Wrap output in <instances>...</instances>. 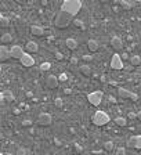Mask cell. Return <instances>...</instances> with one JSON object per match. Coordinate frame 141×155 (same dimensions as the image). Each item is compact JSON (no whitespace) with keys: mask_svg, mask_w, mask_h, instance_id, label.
Listing matches in <instances>:
<instances>
[{"mask_svg":"<svg viewBox=\"0 0 141 155\" xmlns=\"http://www.w3.org/2000/svg\"><path fill=\"white\" fill-rule=\"evenodd\" d=\"M58 82H59V79L56 75H49L46 78V86L49 89H57L58 87Z\"/></svg>","mask_w":141,"mask_h":155,"instance_id":"8fae6325","label":"cell"},{"mask_svg":"<svg viewBox=\"0 0 141 155\" xmlns=\"http://www.w3.org/2000/svg\"><path fill=\"white\" fill-rule=\"evenodd\" d=\"M87 47H89L90 51H97V50L100 49V44H98V42H97V40L90 39L89 42H87Z\"/></svg>","mask_w":141,"mask_h":155,"instance_id":"2e32d148","label":"cell"},{"mask_svg":"<svg viewBox=\"0 0 141 155\" xmlns=\"http://www.w3.org/2000/svg\"><path fill=\"white\" fill-rule=\"evenodd\" d=\"M65 94H71V89H65Z\"/></svg>","mask_w":141,"mask_h":155,"instance_id":"8d00e7d4","label":"cell"},{"mask_svg":"<svg viewBox=\"0 0 141 155\" xmlns=\"http://www.w3.org/2000/svg\"><path fill=\"white\" fill-rule=\"evenodd\" d=\"M29 125H30L29 121H25V122H24V126H29Z\"/></svg>","mask_w":141,"mask_h":155,"instance_id":"d590c367","label":"cell"},{"mask_svg":"<svg viewBox=\"0 0 141 155\" xmlns=\"http://www.w3.org/2000/svg\"><path fill=\"white\" fill-rule=\"evenodd\" d=\"M10 57H11L10 50L7 49L6 46H0V61H2V63H4V61H7Z\"/></svg>","mask_w":141,"mask_h":155,"instance_id":"7c38bea8","label":"cell"},{"mask_svg":"<svg viewBox=\"0 0 141 155\" xmlns=\"http://www.w3.org/2000/svg\"><path fill=\"white\" fill-rule=\"evenodd\" d=\"M10 53H11V58H15V60H21L22 56L25 54V51L22 50L21 46H13L10 49Z\"/></svg>","mask_w":141,"mask_h":155,"instance_id":"30bf717a","label":"cell"},{"mask_svg":"<svg viewBox=\"0 0 141 155\" xmlns=\"http://www.w3.org/2000/svg\"><path fill=\"white\" fill-rule=\"evenodd\" d=\"M65 46L69 50H75V49H78V42L75 39H72V37H69V39L65 40Z\"/></svg>","mask_w":141,"mask_h":155,"instance_id":"e0dca14e","label":"cell"},{"mask_svg":"<svg viewBox=\"0 0 141 155\" xmlns=\"http://www.w3.org/2000/svg\"><path fill=\"white\" fill-rule=\"evenodd\" d=\"M8 25H10V20L4 15H0V27L6 28V27H8Z\"/></svg>","mask_w":141,"mask_h":155,"instance_id":"44dd1931","label":"cell"},{"mask_svg":"<svg viewBox=\"0 0 141 155\" xmlns=\"http://www.w3.org/2000/svg\"><path fill=\"white\" fill-rule=\"evenodd\" d=\"M56 105L58 107V108H61V107H62V100H61V98H57L56 100Z\"/></svg>","mask_w":141,"mask_h":155,"instance_id":"f546056e","label":"cell"},{"mask_svg":"<svg viewBox=\"0 0 141 155\" xmlns=\"http://www.w3.org/2000/svg\"><path fill=\"white\" fill-rule=\"evenodd\" d=\"M104 148L107 150V151H111V150H114V143H112V141H105L104 143Z\"/></svg>","mask_w":141,"mask_h":155,"instance_id":"484cf974","label":"cell"},{"mask_svg":"<svg viewBox=\"0 0 141 155\" xmlns=\"http://www.w3.org/2000/svg\"><path fill=\"white\" fill-rule=\"evenodd\" d=\"M120 4H122L123 8H126V10H129V8L133 7V3H127V2H120Z\"/></svg>","mask_w":141,"mask_h":155,"instance_id":"83f0119b","label":"cell"},{"mask_svg":"<svg viewBox=\"0 0 141 155\" xmlns=\"http://www.w3.org/2000/svg\"><path fill=\"white\" fill-rule=\"evenodd\" d=\"M80 72H82L85 76H89L90 73H91V69H90L89 65H82L80 66Z\"/></svg>","mask_w":141,"mask_h":155,"instance_id":"603a6c76","label":"cell"},{"mask_svg":"<svg viewBox=\"0 0 141 155\" xmlns=\"http://www.w3.org/2000/svg\"><path fill=\"white\" fill-rule=\"evenodd\" d=\"M111 46L114 47L115 50H122L123 47V43H122V39L119 36H114L111 39Z\"/></svg>","mask_w":141,"mask_h":155,"instance_id":"4fadbf2b","label":"cell"},{"mask_svg":"<svg viewBox=\"0 0 141 155\" xmlns=\"http://www.w3.org/2000/svg\"><path fill=\"white\" fill-rule=\"evenodd\" d=\"M130 64L131 65H140L141 64V57L140 56H131L130 57Z\"/></svg>","mask_w":141,"mask_h":155,"instance_id":"7402d4cb","label":"cell"},{"mask_svg":"<svg viewBox=\"0 0 141 155\" xmlns=\"http://www.w3.org/2000/svg\"><path fill=\"white\" fill-rule=\"evenodd\" d=\"M116 93H118V96L120 97V98H130V100H133V101H137L138 100L137 93L131 92V90H129V89H125V87H119V89L116 90Z\"/></svg>","mask_w":141,"mask_h":155,"instance_id":"5b68a950","label":"cell"},{"mask_svg":"<svg viewBox=\"0 0 141 155\" xmlns=\"http://www.w3.org/2000/svg\"><path fill=\"white\" fill-rule=\"evenodd\" d=\"M25 150H24V148H20V150H18V152H17V155H25Z\"/></svg>","mask_w":141,"mask_h":155,"instance_id":"d6a6232c","label":"cell"},{"mask_svg":"<svg viewBox=\"0 0 141 155\" xmlns=\"http://www.w3.org/2000/svg\"><path fill=\"white\" fill-rule=\"evenodd\" d=\"M73 21V15L65 13V11L59 10V13L57 14L56 17V27L59 28V29H65L71 25V22Z\"/></svg>","mask_w":141,"mask_h":155,"instance_id":"7a4b0ae2","label":"cell"},{"mask_svg":"<svg viewBox=\"0 0 141 155\" xmlns=\"http://www.w3.org/2000/svg\"><path fill=\"white\" fill-rule=\"evenodd\" d=\"M25 49L29 51V53H36L37 50H39V46H37L36 42H33V40H29V42L25 44Z\"/></svg>","mask_w":141,"mask_h":155,"instance_id":"5bb4252c","label":"cell"},{"mask_svg":"<svg viewBox=\"0 0 141 155\" xmlns=\"http://www.w3.org/2000/svg\"><path fill=\"white\" fill-rule=\"evenodd\" d=\"M136 118H137L138 121H141V111H138L137 112V116H136Z\"/></svg>","mask_w":141,"mask_h":155,"instance_id":"e575fe53","label":"cell"},{"mask_svg":"<svg viewBox=\"0 0 141 155\" xmlns=\"http://www.w3.org/2000/svg\"><path fill=\"white\" fill-rule=\"evenodd\" d=\"M2 97L6 98V101H13L14 100V94L10 92V90H4V92L2 93Z\"/></svg>","mask_w":141,"mask_h":155,"instance_id":"ac0fdd59","label":"cell"},{"mask_svg":"<svg viewBox=\"0 0 141 155\" xmlns=\"http://www.w3.org/2000/svg\"><path fill=\"white\" fill-rule=\"evenodd\" d=\"M115 155H126V150L123 147H119V148H116Z\"/></svg>","mask_w":141,"mask_h":155,"instance_id":"4316f807","label":"cell"},{"mask_svg":"<svg viewBox=\"0 0 141 155\" xmlns=\"http://www.w3.org/2000/svg\"><path fill=\"white\" fill-rule=\"evenodd\" d=\"M39 68H40V71H42V72H43V71H49L50 68H51V64H50V63H43Z\"/></svg>","mask_w":141,"mask_h":155,"instance_id":"d4e9b609","label":"cell"},{"mask_svg":"<svg viewBox=\"0 0 141 155\" xmlns=\"http://www.w3.org/2000/svg\"><path fill=\"white\" fill-rule=\"evenodd\" d=\"M58 79H59V80H61V82H65V80H66V79H68V76H66V75H65V73H61V75H59V76H58Z\"/></svg>","mask_w":141,"mask_h":155,"instance_id":"f1b7e54d","label":"cell"},{"mask_svg":"<svg viewBox=\"0 0 141 155\" xmlns=\"http://www.w3.org/2000/svg\"><path fill=\"white\" fill-rule=\"evenodd\" d=\"M20 61H21V64H22L24 66H26V68H30V66L35 65V58L30 56V53H25Z\"/></svg>","mask_w":141,"mask_h":155,"instance_id":"9c48e42d","label":"cell"},{"mask_svg":"<svg viewBox=\"0 0 141 155\" xmlns=\"http://www.w3.org/2000/svg\"><path fill=\"white\" fill-rule=\"evenodd\" d=\"M109 121H111L109 115L107 112H104V111H95L94 115L91 116V122L94 123L95 126H104V125H107Z\"/></svg>","mask_w":141,"mask_h":155,"instance_id":"3957f363","label":"cell"},{"mask_svg":"<svg viewBox=\"0 0 141 155\" xmlns=\"http://www.w3.org/2000/svg\"><path fill=\"white\" fill-rule=\"evenodd\" d=\"M42 72L40 71V68H29V73L33 76V78H36V76H39V73Z\"/></svg>","mask_w":141,"mask_h":155,"instance_id":"cb8c5ba5","label":"cell"},{"mask_svg":"<svg viewBox=\"0 0 141 155\" xmlns=\"http://www.w3.org/2000/svg\"><path fill=\"white\" fill-rule=\"evenodd\" d=\"M11 40H13L11 33H4V35H2V37H0V42L3 43V44H6V43H11Z\"/></svg>","mask_w":141,"mask_h":155,"instance_id":"d6986e66","label":"cell"},{"mask_svg":"<svg viewBox=\"0 0 141 155\" xmlns=\"http://www.w3.org/2000/svg\"><path fill=\"white\" fill-rule=\"evenodd\" d=\"M56 58L58 60V61H61V60L64 58V56H62V54H61V53H58V51H57V53H56Z\"/></svg>","mask_w":141,"mask_h":155,"instance_id":"1f68e13d","label":"cell"},{"mask_svg":"<svg viewBox=\"0 0 141 155\" xmlns=\"http://www.w3.org/2000/svg\"><path fill=\"white\" fill-rule=\"evenodd\" d=\"M114 122L116 123L118 126H126V123H127V121H126V118H123V116H118V118H115V121Z\"/></svg>","mask_w":141,"mask_h":155,"instance_id":"ffe728a7","label":"cell"},{"mask_svg":"<svg viewBox=\"0 0 141 155\" xmlns=\"http://www.w3.org/2000/svg\"><path fill=\"white\" fill-rule=\"evenodd\" d=\"M73 24H75L76 27H79V28H83V22H82V21L76 20V21H73Z\"/></svg>","mask_w":141,"mask_h":155,"instance_id":"4dcf8cb0","label":"cell"},{"mask_svg":"<svg viewBox=\"0 0 141 155\" xmlns=\"http://www.w3.org/2000/svg\"><path fill=\"white\" fill-rule=\"evenodd\" d=\"M82 6H83V3L80 0H65L61 4V10L71 14V15H76L80 11Z\"/></svg>","mask_w":141,"mask_h":155,"instance_id":"6da1fadb","label":"cell"},{"mask_svg":"<svg viewBox=\"0 0 141 155\" xmlns=\"http://www.w3.org/2000/svg\"><path fill=\"white\" fill-rule=\"evenodd\" d=\"M102 98H104V93H102L101 90H97V92H93V93H89V94H87L89 102L94 107L100 105L102 102Z\"/></svg>","mask_w":141,"mask_h":155,"instance_id":"277c9868","label":"cell"},{"mask_svg":"<svg viewBox=\"0 0 141 155\" xmlns=\"http://www.w3.org/2000/svg\"><path fill=\"white\" fill-rule=\"evenodd\" d=\"M127 147H130V148L141 150V134L131 136L130 139L127 140Z\"/></svg>","mask_w":141,"mask_h":155,"instance_id":"ba28073f","label":"cell"},{"mask_svg":"<svg viewBox=\"0 0 141 155\" xmlns=\"http://www.w3.org/2000/svg\"><path fill=\"white\" fill-rule=\"evenodd\" d=\"M111 68L115 71H119L123 68V60H122V56L119 54H114L111 58Z\"/></svg>","mask_w":141,"mask_h":155,"instance_id":"52a82bcc","label":"cell"},{"mask_svg":"<svg viewBox=\"0 0 141 155\" xmlns=\"http://www.w3.org/2000/svg\"><path fill=\"white\" fill-rule=\"evenodd\" d=\"M53 122V116L49 112H42L37 116V123L40 126H50Z\"/></svg>","mask_w":141,"mask_h":155,"instance_id":"8992f818","label":"cell"},{"mask_svg":"<svg viewBox=\"0 0 141 155\" xmlns=\"http://www.w3.org/2000/svg\"><path fill=\"white\" fill-rule=\"evenodd\" d=\"M126 58H129L127 53H123V54H122V60H126Z\"/></svg>","mask_w":141,"mask_h":155,"instance_id":"836d02e7","label":"cell"},{"mask_svg":"<svg viewBox=\"0 0 141 155\" xmlns=\"http://www.w3.org/2000/svg\"><path fill=\"white\" fill-rule=\"evenodd\" d=\"M30 33L35 35V36H37V37H40V36H43L44 29H43L42 27H39V25H32V27H30Z\"/></svg>","mask_w":141,"mask_h":155,"instance_id":"9a60e30c","label":"cell"}]
</instances>
